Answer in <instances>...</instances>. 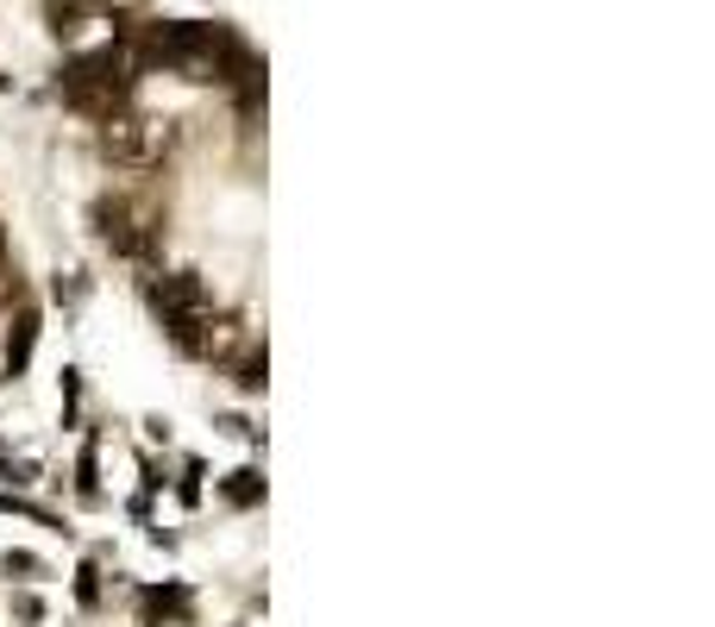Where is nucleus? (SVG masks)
<instances>
[{"mask_svg": "<svg viewBox=\"0 0 715 627\" xmlns=\"http://www.w3.org/2000/svg\"><path fill=\"white\" fill-rule=\"evenodd\" d=\"M132 63H126V45L113 38L101 50H76V57H63V70H57V95L63 107H76L88 120H113V113H126L132 107Z\"/></svg>", "mask_w": 715, "mask_h": 627, "instance_id": "obj_1", "label": "nucleus"}, {"mask_svg": "<svg viewBox=\"0 0 715 627\" xmlns=\"http://www.w3.org/2000/svg\"><path fill=\"white\" fill-rule=\"evenodd\" d=\"M145 301H152L163 339L182 351V358H202L207 321H214V296H207L202 270H170V276H145Z\"/></svg>", "mask_w": 715, "mask_h": 627, "instance_id": "obj_2", "label": "nucleus"}, {"mask_svg": "<svg viewBox=\"0 0 715 627\" xmlns=\"http://www.w3.org/2000/svg\"><path fill=\"white\" fill-rule=\"evenodd\" d=\"M163 150H170V132H163V120H145V113H113V120H101V157H113L120 170H152V164H163Z\"/></svg>", "mask_w": 715, "mask_h": 627, "instance_id": "obj_3", "label": "nucleus"}, {"mask_svg": "<svg viewBox=\"0 0 715 627\" xmlns=\"http://www.w3.org/2000/svg\"><path fill=\"white\" fill-rule=\"evenodd\" d=\"M95 232L126 264H157V245H163V226H138L126 201H95Z\"/></svg>", "mask_w": 715, "mask_h": 627, "instance_id": "obj_4", "label": "nucleus"}, {"mask_svg": "<svg viewBox=\"0 0 715 627\" xmlns=\"http://www.w3.org/2000/svg\"><path fill=\"white\" fill-rule=\"evenodd\" d=\"M189 622H195V590L182 577H163V583L138 590V627H189Z\"/></svg>", "mask_w": 715, "mask_h": 627, "instance_id": "obj_5", "label": "nucleus"}, {"mask_svg": "<svg viewBox=\"0 0 715 627\" xmlns=\"http://www.w3.org/2000/svg\"><path fill=\"white\" fill-rule=\"evenodd\" d=\"M38 333H45V314H38V301H20V314H13V326H7V351H0V376H7V383H20V376L32 371Z\"/></svg>", "mask_w": 715, "mask_h": 627, "instance_id": "obj_6", "label": "nucleus"}, {"mask_svg": "<svg viewBox=\"0 0 715 627\" xmlns=\"http://www.w3.org/2000/svg\"><path fill=\"white\" fill-rule=\"evenodd\" d=\"M220 502L239 508V515H245V508H264V471H257V465H239L232 477H220Z\"/></svg>", "mask_w": 715, "mask_h": 627, "instance_id": "obj_7", "label": "nucleus"}, {"mask_svg": "<svg viewBox=\"0 0 715 627\" xmlns=\"http://www.w3.org/2000/svg\"><path fill=\"white\" fill-rule=\"evenodd\" d=\"M88 13H113V0H45V25H51L57 38H70Z\"/></svg>", "mask_w": 715, "mask_h": 627, "instance_id": "obj_8", "label": "nucleus"}, {"mask_svg": "<svg viewBox=\"0 0 715 627\" xmlns=\"http://www.w3.org/2000/svg\"><path fill=\"white\" fill-rule=\"evenodd\" d=\"M227 371H232V383H239L245 396H257V389H264V376H270V358H264V346H257V339H245V351H239V358H227Z\"/></svg>", "mask_w": 715, "mask_h": 627, "instance_id": "obj_9", "label": "nucleus"}, {"mask_svg": "<svg viewBox=\"0 0 715 627\" xmlns=\"http://www.w3.org/2000/svg\"><path fill=\"white\" fill-rule=\"evenodd\" d=\"M0 515H20V521H32V527H51V533H70V527H63V515H51L45 502H26L20 490H0Z\"/></svg>", "mask_w": 715, "mask_h": 627, "instance_id": "obj_10", "label": "nucleus"}, {"mask_svg": "<svg viewBox=\"0 0 715 627\" xmlns=\"http://www.w3.org/2000/svg\"><path fill=\"white\" fill-rule=\"evenodd\" d=\"M95 451H101V433H88V439H82V458H76V496L82 502H101V458H95Z\"/></svg>", "mask_w": 715, "mask_h": 627, "instance_id": "obj_11", "label": "nucleus"}, {"mask_svg": "<svg viewBox=\"0 0 715 627\" xmlns=\"http://www.w3.org/2000/svg\"><path fill=\"white\" fill-rule=\"evenodd\" d=\"M0 571L20 577V583H38V577H45V558H38V552H26V546H13V552H0Z\"/></svg>", "mask_w": 715, "mask_h": 627, "instance_id": "obj_12", "label": "nucleus"}, {"mask_svg": "<svg viewBox=\"0 0 715 627\" xmlns=\"http://www.w3.org/2000/svg\"><path fill=\"white\" fill-rule=\"evenodd\" d=\"M76 602L88 608V615L101 608V565H95V558H82V571H76Z\"/></svg>", "mask_w": 715, "mask_h": 627, "instance_id": "obj_13", "label": "nucleus"}, {"mask_svg": "<svg viewBox=\"0 0 715 627\" xmlns=\"http://www.w3.org/2000/svg\"><path fill=\"white\" fill-rule=\"evenodd\" d=\"M82 421V371L76 364H63V426Z\"/></svg>", "mask_w": 715, "mask_h": 627, "instance_id": "obj_14", "label": "nucleus"}, {"mask_svg": "<svg viewBox=\"0 0 715 627\" xmlns=\"http://www.w3.org/2000/svg\"><path fill=\"white\" fill-rule=\"evenodd\" d=\"M0 483H38V458H13L0 446Z\"/></svg>", "mask_w": 715, "mask_h": 627, "instance_id": "obj_15", "label": "nucleus"}, {"mask_svg": "<svg viewBox=\"0 0 715 627\" xmlns=\"http://www.w3.org/2000/svg\"><path fill=\"white\" fill-rule=\"evenodd\" d=\"M177 496L189 502V508L202 502V458H189V465H182V483H177Z\"/></svg>", "mask_w": 715, "mask_h": 627, "instance_id": "obj_16", "label": "nucleus"}, {"mask_svg": "<svg viewBox=\"0 0 715 627\" xmlns=\"http://www.w3.org/2000/svg\"><path fill=\"white\" fill-rule=\"evenodd\" d=\"M13 615H20L26 627H38V622H45V602L32 596V590H20V596H13Z\"/></svg>", "mask_w": 715, "mask_h": 627, "instance_id": "obj_17", "label": "nucleus"}, {"mask_svg": "<svg viewBox=\"0 0 715 627\" xmlns=\"http://www.w3.org/2000/svg\"><path fill=\"white\" fill-rule=\"evenodd\" d=\"M0 264H7V239H0Z\"/></svg>", "mask_w": 715, "mask_h": 627, "instance_id": "obj_18", "label": "nucleus"}]
</instances>
